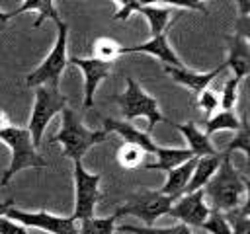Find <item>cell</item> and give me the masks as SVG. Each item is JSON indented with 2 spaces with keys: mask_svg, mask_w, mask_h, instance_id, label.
Returning a JSON list of instances; mask_svg holds the SVG:
<instances>
[{
  "mask_svg": "<svg viewBox=\"0 0 250 234\" xmlns=\"http://www.w3.org/2000/svg\"><path fill=\"white\" fill-rule=\"evenodd\" d=\"M248 191V177L242 176L230 162V156L227 154L213 177L203 187V199L209 209L229 213L242 205V197Z\"/></svg>",
  "mask_w": 250,
  "mask_h": 234,
  "instance_id": "obj_1",
  "label": "cell"
},
{
  "mask_svg": "<svg viewBox=\"0 0 250 234\" xmlns=\"http://www.w3.org/2000/svg\"><path fill=\"white\" fill-rule=\"evenodd\" d=\"M107 131H90L84 127L82 119L68 107L62 109V121L59 133L53 136V142L62 144V156L70 158L72 162H80L82 156L88 152L90 146L104 142Z\"/></svg>",
  "mask_w": 250,
  "mask_h": 234,
  "instance_id": "obj_2",
  "label": "cell"
},
{
  "mask_svg": "<svg viewBox=\"0 0 250 234\" xmlns=\"http://www.w3.org/2000/svg\"><path fill=\"white\" fill-rule=\"evenodd\" d=\"M0 140L4 144H8V148L12 152L10 166L4 172L0 185H6L10 181V177H14L18 172H21L25 168H47V162L37 154V148L33 146V140H31L27 127L10 125V127L0 131Z\"/></svg>",
  "mask_w": 250,
  "mask_h": 234,
  "instance_id": "obj_3",
  "label": "cell"
},
{
  "mask_svg": "<svg viewBox=\"0 0 250 234\" xmlns=\"http://www.w3.org/2000/svg\"><path fill=\"white\" fill-rule=\"evenodd\" d=\"M125 82H127L125 92L113 96L111 99L115 103H119V107H121L127 123L133 121V119H137V117H145L146 123H148L146 125V131H145L146 135H150V131L154 129L156 123H168L170 125V121L160 113L158 101L152 96H148L131 76H125Z\"/></svg>",
  "mask_w": 250,
  "mask_h": 234,
  "instance_id": "obj_4",
  "label": "cell"
},
{
  "mask_svg": "<svg viewBox=\"0 0 250 234\" xmlns=\"http://www.w3.org/2000/svg\"><path fill=\"white\" fill-rule=\"evenodd\" d=\"M174 8H186V10H197V12H207L205 4L201 2H168V4H162V2H156V4H139V2H123L119 6V10L113 14V20H127L129 16L133 14H141L146 18L148 21V29H150V35L156 37L160 33H164L170 25V14Z\"/></svg>",
  "mask_w": 250,
  "mask_h": 234,
  "instance_id": "obj_5",
  "label": "cell"
},
{
  "mask_svg": "<svg viewBox=\"0 0 250 234\" xmlns=\"http://www.w3.org/2000/svg\"><path fill=\"white\" fill-rule=\"evenodd\" d=\"M68 103V98L59 92V86H37L35 90V103L29 117L27 131L31 135L33 146H41L43 133L49 125V121L55 117V113L62 111Z\"/></svg>",
  "mask_w": 250,
  "mask_h": 234,
  "instance_id": "obj_6",
  "label": "cell"
},
{
  "mask_svg": "<svg viewBox=\"0 0 250 234\" xmlns=\"http://www.w3.org/2000/svg\"><path fill=\"white\" fill-rule=\"evenodd\" d=\"M59 33H57V41L51 49V53L45 57V60L27 74L25 84L31 86H59V78L64 70V66L68 64V55H66V37H68V25L59 20L55 21Z\"/></svg>",
  "mask_w": 250,
  "mask_h": 234,
  "instance_id": "obj_7",
  "label": "cell"
},
{
  "mask_svg": "<svg viewBox=\"0 0 250 234\" xmlns=\"http://www.w3.org/2000/svg\"><path fill=\"white\" fill-rule=\"evenodd\" d=\"M174 199L162 195L160 191H152V189H143L135 195H131L127 199L125 205H121L113 214L119 218L123 214H131L141 218L146 226H152L156 218H160L162 214H168L170 207H172Z\"/></svg>",
  "mask_w": 250,
  "mask_h": 234,
  "instance_id": "obj_8",
  "label": "cell"
},
{
  "mask_svg": "<svg viewBox=\"0 0 250 234\" xmlns=\"http://www.w3.org/2000/svg\"><path fill=\"white\" fill-rule=\"evenodd\" d=\"M100 174H90L84 170L82 162H74V187H76V203H74V220H84L94 216V207L100 199Z\"/></svg>",
  "mask_w": 250,
  "mask_h": 234,
  "instance_id": "obj_9",
  "label": "cell"
},
{
  "mask_svg": "<svg viewBox=\"0 0 250 234\" xmlns=\"http://www.w3.org/2000/svg\"><path fill=\"white\" fill-rule=\"evenodd\" d=\"M4 216L18 222V224L41 228V230H47L51 234H78V226H76V220L72 216H57V214H51L47 211L25 213V211H20L16 207H10Z\"/></svg>",
  "mask_w": 250,
  "mask_h": 234,
  "instance_id": "obj_10",
  "label": "cell"
},
{
  "mask_svg": "<svg viewBox=\"0 0 250 234\" xmlns=\"http://www.w3.org/2000/svg\"><path fill=\"white\" fill-rule=\"evenodd\" d=\"M209 207L203 199V189H197L193 193H186L182 197H178L174 201V205L170 207L168 214L172 218H178L182 224L186 226H199L207 220L209 216Z\"/></svg>",
  "mask_w": 250,
  "mask_h": 234,
  "instance_id": "obj_11",
  "label": "cell"
},
{
  "mask_svg": "<svg viewBox=\"0 0 250 234\" xmlns=\"http://www.w3.org/2000/svg\"><path fill=\"white\" fill-rule=\"evenodd\" d=\"M68 64L82 68V74H84V101H82V105H84V109H90L94 105V92L100 86V82L111 74L113 62H102V60H96L92 57H88V58L68 57Z\"/></svg>",
  "mask_w": 250,
  "mask_h": 234,
  "instance_id": "obj_12",
  "label": "cell"
},
{
  "mask_svg": "<svg viewBox=\"0 0 250 234\" xmlns=\"http://www.w3.org/2000/svg\"><path fill=\"white\" fill-rule=\"evenodd\" d=\"M127 53H146V55H152L158 60H162L164 66L184 68V62L180 60V57L174 53V49L168 43L166 31L156 35V37H150L146 43H139V45H131V47H121V55H127Z\"/></svg>",
  "mask_w": 250,
  "mask_h": 234,
  "instance_id": "obj_13",
  "label": "cell"
},
{
  "mask_svg": "<svg viewBox=\"0 0 250 234\" xmlns=\"http://www.w3.org/2000/svg\"><path fill=\"white\" fill-rule=\"evenodd\" d=\"M227 70V64L223 62L219 68H213V70H209V72H195V70H189V68H172V66H164V72L172 78V80H176L178 84H182V86H186V88H189L193 94H201L207 86H209V82L215 78V76H219L221 72H225Z\"/></svg>",
  "mask_w": 250,
  "mask_h": 234,
  "instance_id": "obj_14",
  "label": "cell"
},
{
  "mask_svg": "<svg viewBox=\"0 0 250 234\" xmlns=\"http://www.w3.org/2000/svg\"><path fill=\"white\" fill-rule=\"evenodd\" d=\"M104 131H115L117 135H121L125 138L127 144H135L139 146L141 150H145L146 154H154L156 152V144L152 142L150 135H146L145 131L133 127L131 123L127 121H117V119H111V117H104Z\"/></svg>",
  "mask_w": 250,
  "mask_h": 234,
  "instance_id": "obj_15",
  "label": "cell"
},
{
  "mask_svg": "<svg viewBox=\"0 0 250 234\" xmlns=\"http://www.w3.org/2000/svg\"><path fill=\"white\" fill-rule=\"evenodd\" d=\"M225 156H227V152L223 150V152H217V154H213V156L197 158V162H195V166H193V172H191V177H189V181L186 183L182 195L193 193V191H197V189H203V187L207 185V181L213 177V174L217 172V168H219V164H221V160H223ZM229 156H230V154H229Z\"/></svg>",
  "mask_w": 250,
  "mask_h": 234,
  "instance_id": "obj_16",
  "label": "cell"
},
{
  "mask_svg": "<svg viewBox=\"0 0 250 234\" xmlns=\"http://www.w3.org/2000/svg\"><path fill=\"white\" fill-rule=\"evenodd\" d=\"M170 125H172L174 129H178V131L184 135V138L188 140V150H189L195 158L213 156V154L219 152V150H215V146L211 144L209 136H207L203 131H199L195 123H191V121H189V123H172V121H170Z\"/></svg>",
  "mask_w": 250,
  "mask_h": 234,
  "instance_id": "obj_17",
  "label": "cell"
},
{
  "mask_svg": "<svg viewBox=\"0 0 250 234\" xmlns=\"http://www.w3.org/2000/svg\"><path fill=\"white\" fill-rule=\"evenodd\" d=\"M230 41V51L227 58V68H232V76L238 80H244L250 72V39H244L240 35H234L229 39Z\"/></svg>",
  "mask_w": 250,
  "mask_h": 234,
  "instance_id": "obj_18",
  "label": "cell"
},
{
  "mask_svg": "<svg viewBox=\"0 0 250 234\" xmlns=\"http://www.w3.org/2000/svg\"><path fill=\"white\" fill-rule=\"evenodd\" d=\"M195 162H197V158H191V160L184 162L182 166L170 170V172H168V177H166V181H164V185H162L158 191H160L162 195H166V197H172L174 201H176L178 197H182L184 187H186V183H188L189 177H191V172H193Z\"/></svg>",
  "mask_w": 250,
  "mask_h": 234,
  "instance_id": "obj_19",
  "label": "cell"
},
{
  "mask_svg": "<svg viewBox=\"0 0 250 234\" xmlns=\"http://www.w3.org/2000/svg\"><path fill=\"white\" fill-rule=\"evenodd\" d=\"M154 154L158 156V160L152 162V164H143L145 170H162V172L168 174L170 170H174V168L182 166L184 162L195 158L188 148H162V146H158Z\"/></svg>",
  "mask_w": 250,
  "mask_h": 234,
  "instance_id": "obj_20",
  "label": "cell"
},
{
  "mask_svg": "<svg viewBox=\"0 0 250 234\" xmlns=\"http://www.w3.org/2000/svg\"><path fill=\"white\" fill-rule=\"evenodd\" d=\"M23 12H37V20L33 21V27H39L45 20H53V21L61 20V16L57 12V6L51 0H25L16 10H12V16L16 18Z\"/></svg>",
  "mask_w": 250,
  "mask_h": 234,
  "instance_id": "obj_21",
  "label": "cell"
},
{
  "mask_svg": "<svg viewBox=\"0 0 250 234\" xmlns=\"http://www.w3.org/2000/svg\"><path fill=\"white\" fill-rule=\"evenodd\" d=\"M223 214H225L232 234H250V197H246L240 207H236L229 213H223Z\"/></svg>",
  "mask_w": 250,
  "mask_h": 234,
  "instance_id": "obj_22",
  "label": "cell"
},
{
  "mask_svg": "<svg viewBox=\"0 0 250 234\" xmlns=\"http://www.w3.org/2000/svg\"><path fill=\"white\" fill-rule=\"evenodd\" d=\"M115 158H117V164H119L121 168H125V170H137V168H143V164H146V162H145L146 152L141 150L139 146L127 144V142H123V144L117 148Z\"/></svg>",
  "mask_w": 250,
  "mask_h": 234,
  "instance_id": "obj_23",
  "label": "cell"
},
{
  "mask_svg": "<svg viewBox=\"0 0 250 234\" xmlns=\"http://www.w3.org/2000/svg\"><path fill=\"white\" fill-rule=\"evenodd\" d=\"M117 57H121V45L111 37H100L92 45V58L102 62H113Z\"/></svg>",
  "mask_w": 250,
  "mask_h": 234,
  "instance_id": "obj_24",
  "label": "cell"
},
{
  "mask_svg": "<svg viewBox=\"0 0 250 234\" xmlns=\"http://www.w3.org/2000/svg\"><path fill=\"white\" fill-rule=\"evenodd\" d=\"M238 127H240V119L234 115V111H219L215 117H211V119L205 121V135L211 136L213 133L225 131V129L236 133Z\"/></svg>",
  "mask_w": 250,
  "mask_h": 234,
  "instance_id": "obj_25",
  "label": "cell"
},
{
  "mask_svg": "<svg viewBox=\"0 0 250 234\" xmlns=\"http://www.w3.org/2000/svg\"><path fill=\"white\" fill-rule=\"evenodd\" d=\"M115 214L104 216V218H84L80 220V230L78 234H113L115 232Z\"/></svg>",
  "mask_w": 250,
  "mask_h": 234,
  "instance_id": "obj_26",
  "label": "cell"
},
{
  "mask_svg": "<svg viewBox=\"0 0 250 234\" xmlns=\"http://www.w3.org/2000/svg\"><path fill=\"white\" fill-rule=\"evenodd\" d=\"M232 150H240L244 156L250 154V125H248L246 115H242L240 127H238V131L234 133V138H232V140L227 144V148H225L227 154H230Z\"/></svg>",
  "mask_w": 250,
  "mask_h": 234,
  "instance_id": "obj_27",
  "label": "cell"
},
{
  "mask_svg": "<svg viewBox=\"0 0 250 234\" xmlns=\"http://www.w3.org/2000/svg\"><path fill=\"white\" fill-rule=\"evenodd\" d=\"M119 232H131V234H191L189 226L178 222L170 228H154V226H131V224H121L117 226Z\"/></svg>",
  "mask_w": 250,
  "mask_h": 234,
  "instance_id": "obj_28",
  "label": "cell"
},
{
  "mask_svg": "<svg viewBox=\"0 0 250 234\" xmlns=\"http://www.w3.org/2000/svg\"><path fill=\"white\" fill-rule=\"evenodd\" d=\"M201 228L207 230V232H211V234H232L230 232V226H229V222L225 218V214L221 211H215V209L209 211V216L201 224Z\"/></svg>",
  "mask_w": 250,
  "mask_h": 234,
  "instance_id": "obj_29",
  "label": "cell"
},
{
  "mask_svg": "<svg viewBox=\"0 0 250 234\" xmlns=\"http://www.w3.org/2000/svg\"><path fill=\"white\" fill-rule=\"evenodd\" d=\"M240 82H242V80H238V78H234V76H230V78L225 82V86H223V96H221V99H219L223 111H232V107H234V103H236V99H238V86H240Z\"/></svg>",
  "mask_w": 250,
  "mask_h": 234,
  "instance_id": "obj_30",
  "label": "cell"
},
{
  "mask_svg": "<svg viewBox=\"0 0 250 234\" xmlns=\"http://www.w3.org/2000/svg\"><path fill=\"white\" fill-rule=\"evenodd\" d=\"M197 105L205 111V115H209L213 109H217V107H219V96H217L213 90L205 88V90L199 94V98H197Z\"/></svg>",
  "mask_w": 250,
  "mask_h": 234,
  "instance_id": "obj_31",
  "label": "cell"
},
{
  "mask_svg": "<svg viewBox=\"0 0 250 234\" xmlns=\"http://www.w3.org/2000/svg\"><path fill=\"white\" fill-rule=\"evenodd\" d=\"M0 234H31L27 230V226L18 224L6 216H0Z\"/></svg>",
  "mask_w": 250,
  "mask_h": 234,
  "instance_id": "obj_32",
  "label": "cell"
},
{
  "mask_svg": "<svg viewBox=\"0 0 250 234\" xmlns=\"http://www.w3.org/2000/svg\"><path fill=\"white\" fill-rule=\"evenodd\" d=\"M12 123H10V117H8V113L4 111V109H0V131L2 129H6V127H10Z\"/></svg>",
  "mask_w": 250,
  "mask_h": 234,
  "instance_id": "obj_33",
  "label": "cell"
},
{
  "mask_svg": "<svg viewBox=\"0 0 250 234\" xmlns=\"http://www.w3.org/2000/svg\"><path fill=\"white\" fill-rule=\"evenodd\" d=\"M14 16H12V12H0V31L6 27V23L12 20Z\"/></svg>",
  "mask_w": 250,
  "mask_h": 234,
  "instance_id": "obj_34",
  "label": "cell"
},
{
  "mask_svg": "<svg viewBox=\"0 0 250 234\" xmlns=\"http://www.w3.org/2000/svg\"><path fill=\"white\" fill-rule=\"evenodd\" d=\"M10 207H14V199H6V201H2V203H0V216H4L6 211H8Z\"/></svg>",
  "mask_w": 250,
  "mask_h": 234,
  "instance_id": "obj_35",
  "label": "cell"
}]
</instances>
